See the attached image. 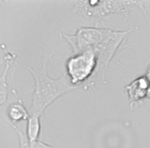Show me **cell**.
<instances>
[{"instance_id": "5b68a950", "label": "cell", "mask_w": 150, "mask_h": 148, "mask_svg": "<svg viewBox=\"0 0 150 148\" xmlns=\"http://www.w3.org/2000/svg\"><path fill=\"white\" fill-rule=\"evenodd\" d=\"M132 32V28L128 30H114L112 35L102 44L97 46L93 51L97 55L99 67L98 73H102V81L104 82L105 72L107 71L110 61L114 58L116 52L122 50L126 44L129 35Z\"/></svg>"}, {"instance_id": "7a4b0ae2", "label": "cell", "mask_w": 150, "mask_h": 148, "mask_svg": "<svg viewBox=\"0 0 150 148\" xmlns=\"http://www.w3.org/2000/svg\"><path fill=\"white\" fill-rule=\"evenodd\" d=\"M133 6L141 9L146 18L148 19L144 2L136 0H83L76 2L74 12H78L85 17L97 18H104L110 13H119L124 15L131 22L129 13Z\"/></svg>"}, {"instance_id": "3957f363", "label": "cell", "mask_w": 150, "mask_h": 148, "mask_svg": "<svg viewBox=\"0 0 150 148\" xmlns=\"http://www.w3.org/2000/svg\"><path fill=\"white\" fill-rule=\"evenodd\" d=\"M99 61L93 50H87L78 54L71 55L66 62V73L72 85H83L87 88L94 87L95 84L106 83L103 82H93L85 83L93 75L98 74Z\"/></svg>"}, {"instance_id": "8fae6325", "label": "cell", "mask_w": 150, "mask_h": 148, "mask_svg": "<svg viewBox=\"0 0 150 148\" xmlns=\"http://www.w3.org/2000/svg\"><path fill=\"white\" fill-rule=\"evenodd\" d=\"M145 76L146 77V79L148 80V82H150V66L148 67V68L146 69V75Z\"/></svg>"}, {"instance_id": "8992f818", "label": "cell", "mask_w": 150, "mask_h": 148, "mask_svg": "<svg viewBox=\"0 0 150 148\" xmlns=\"http://www.w3.org/2000/svg\"><path fill=\"white\" fill-rule=\"evenodd\" d=\"M149 87L150 82L145 75L134 79L125 87L130 102V109L136 107L139 102L146 98V92Z\"/></svg>"}, {"instance_id": "277c9868", "label": "cell", "mask_w": 150, "mask_h": 148, "mask_svg": "<svg viewBox=\"0 0 150 148\" xmlns=\"http://www.w3.org/2000/svg\"><path fill=\"white\" fill-rule=\"evenodd\" d=\"M114 32V29L98 27H80L73 35H67L57 31L62 39L67 41L72 49V55L87 50H94L107 40Z\"/></svg>"}, {"instance_id": "9c48e42d", "label": "cell", "mask_w": 150, "mask_h": 148, "mask_svg": "<svg viewBox=\"0 0 150 148\" xmlns=\"http://www.w3.org/2000/svg\"><path fill=\"white\" fill-rule=\"evenodd\" d=\"M16 56L14 54H12L11 52H6L5 55V61H6V68L3 72V74L1 75V92H0V102H1V106L2 105L5 104L6 99H7V95H8V92H9V88L6 82V75L8 73V70L10 68V66L13 61V58Z\"/></svg>"}, {"instance_id": "ba28073f", "label": "cell", "mask_w": 150, "mask_h": 148, "mask_svg": "<svg viewBox=\"0 0 150 148\" xmlns=\"http://www.w3.org/2000/svg\"><path fill=\"white\" fill-rule=\"evenodd\" d=\"M7 115L9 118V123H16L21 121H28L29 116H30L28 110H27L23 106L22 100H18L13 103L9 106Z\"/></svg>"}, {"instance_id": "6da1fadb", "label": "cell", "mask_w": 150, "mask_h": 148, "mask_svg": "<svg viewBox=\"0 0 150 148\" xmlns=\"http://www.w3.org/2000/svg\"><path fill=\"white\" fill-rule=\"evenodd\" d=\"M52 55V53L43 61L41 68H32L25 64H18L19 66L25 67L30 72L35 82L32 105L28 109L29 115L42 117L45 110L58 98L81 88L88 89L83 85H72L67 73H63L61 77L57 79L50 77L47 73V62Z\"/></svg>"}, {"instance_id": "7c38bea8", "label": "cell", "mask_w": 150, "mask_h": 148, "mask_svg": "<svg viewBox=\"0 0 150 148\" xmlns=\"http://www.w3.org/2000/svg\"><path fill=\"white\" fill-rule=\"evenodd\" d=\"M146 98L150 99V87L147 89V92H146Z\"/></svg>"}, {"instance_id": "52a82bcc", "label": "cell", "mask_w": 150, "mask_h": 148, "mask_svg": "<svg viewBox=\"0 0 150 148\" xmlns=\"http://www.w3.org/2000/svg\"><path fill=\"white\" fill-rule=\"evenodd\" d=\"M41 117L38 115H30L27 121V130L26 133L28 136L29 148H34L35 144L39 141L38 137L41 131Z\"/></svg>"}, {"instance_id": "30bf717a", "label": "cell", "mask_w": 150, "mask_h": 148, "mask_svg": "<svg viewBox=\"0 0 150 148\" xmlns=\"http://www.w3.org/2000/svg\"><path fill=\"white\" fill-rule=\"evenodd\" d=\"M34 148H53L52 145H50V144H45V143H44V142H42V141H38L36 144H35V146H34Z\"/></svg>"}]
</instances>
